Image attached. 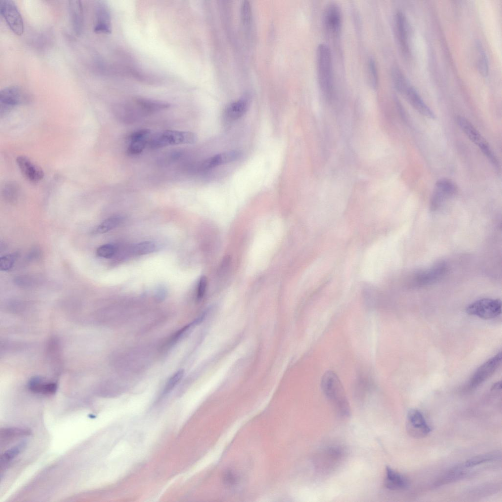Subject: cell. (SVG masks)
I'll use <instances>...</instances> for the list:
<instances>
[{"label": "cell", "instance_id": "1", "mask_svg": "<svg viewBox=\"0 0 502 502\" xmlns=\"http://www.w3.org/2000/svg\"><path fill=\"white\" fill-rule=\"evenodd\" d=\"M323 392L332 403L337 413L342 417L350 416L351 408L343 385L336 374L327 371L323 375L321 381Z\"/></svg>", "mask_w": 502, "mask_h": 502}, {"label": "cell", "instance_id": "2", "mask_svg": "<svg viewBox=\"0 0 502 502\" xmlns=\"http://www.w3.org/2000/svg\"><path fill=\"white\" fill-rule=\"evenodd\" d=\"M317 73L319 85L324 96L332 98L334 81L331 51L325 44H320L317 50Z\"/></svg>", "mask_w": 502, "mask_h": 502}, {"label": "cell", "instance_id": "3", "mask_svg": "<svg viewBox=\"0 0 502 502\" xmlns=\"http://www.w3.org/2000/svg\"><path fill=\"white\" fill-rule=\"evenodd\" d=\"M197 139L196 135L192 132L167 130L150 138L148 146L155 150L169 146L193 144Z\"/></svg>", "mask_w": 502, "mask_h": 502}, {"label": "cell", "instance_id": "4", "mask_svg": "<svg viewBox=\"0 0 502 502\" xmlns=\"http://www.w3.org/2000/svg\"><path fill=\"white\" fill-rule=\"evenodd\" d=\"M30 97L23 88L17 85L6 87L0 92V115L5 116L15 106L29 102Z\"/></svg>", "mask_w": 502, "mask_h": 502}, {"label": "cell", "instance_id": "5", "mask_svg": "<svg viewBox=\"0 0 502 502\" xmlns=\"http://www.w3.org/2000/svg\"><path fill=\"white\" fill-rule=\"evenodd\" d=\"M502 301L499 299L483 298L474 301L466 308V313L483 319L494 318L501 313Z\"/></svg>", "mask_w": 502, "mask_h": 502}, {"label": "cell", "instance_id": "6", "mask_svg": "<svg viewBox=\"0 0 502 502\" xmlns=\"http://www.w3.org/2000/svg\"><path fill=\"white\" fill-rule=\"evenodd\" d=\"M345 455V451L342 447H327L318 455L315 463L316 467L322 472L332 470L342 461Z\"/></svg>", "mask_w": 502, "mask_h": 502}, {"label": "cell", "instance_id": "7", "mask_svg": "<svg viewBox=\"0 0 502 502\" xmlns=\"http://www.w3.org/2000/svg\"><path fill=\"white\" fill-rule=\"evenodd\" d=\"M0 13L11 30L21 36L24 31L22 15L14 1L2 0L0 2Z\"/></svg>", "mask_w": 502, "mask_h": 502}, {"label": "cell", "instance_id": "8", "mask_svg": "<svg viewBox=\"0 0 502 502\" xmlns=\"http://www.w3.org/2000/svg\"><path fill=\"white\" fill-rule=\"evenodd\" d=\"M457 191L455 184L451 180L441 178L435 185L430 201V209L436 211L448 198L453 196Z\"/></svg>", "mask_w": 502, "mask_h": 502}, {"label": "cell", "instance_id": "9", "mask_svg": "<svg viewBox=\"0 0 502 502\" xmlns=\"http://www.w3.org/2000/svg\"><path fill=\"white\" fill-rule=\"evenodd\" d=\"M406 429L408 434L415 438L425 437L431 431L423 414L415 409H410L407 412Z\"/></svg>", "mask_w": 502, "mask_h": 502}, {"label": "cell", "instance_id": "10", "mask_svg": "<svg viewBox=\"0 0 502 502\" xmlns=\"http://www.w3.org/2000/svg\"><path fill=\"white\" fill-rule=\"evenodd\" d=\"M448 267L445 262L436 263L426 270L421 271L415 275L412 279L414 286H423L437 282L446 274Z\"/></svg>", "mask_w": 502, "mask_h": 502}, {"label": "cell", "instance_id": "11", "mask_svg": "<svg viewBox=\"0 0 502 502\" xmlns=\"http://www.w3.org/2000/svg\"><path fill=\"white\" fill-rule=\"evenodd\" d=\"M502 360L501 352L482 364L470 379L468 387L475 388L487 380L497 369Z\"/></svg>", "mask_w": 502, "mask_h": 502}, {"label": "cell", "instance_id": "12", "mask_svg": "<svg viewBox=\"0 0 502 502\" xmlns=\"http://www.w3.org/2000/svg\"><path fill=\"white\" fill-rule=\"evenodd\" d=\"M324 25L326 30L332 35L338 36L341 30L342 14L336 4L328 5L324 14Z\"/></svg>", "mask_w": 502, "mask_h": 502}, {"label": "cell", "instance_id": "13", "mask_svg": "<svg viewBox=\"0 0 502 502\" xmlns=\"http://www.w3.org/2000/svg\"><path fill=\"white\" fill-rule=\"evenodd\" d=\"M94 31L104 34L111 32L110 13L107 6L102 1H99L96 7Z\"/></svg>", "mask_w": 502, "mask_h": 502}, {"label": "cell", "instance_id": "14", "mask_svg": "<svg viewBox=\"0 0 502 502\" xmlns=\"http://www.w3.org/2000/svg\"><path fill=\"white\" fill-rule=\"evenodd\" d=\"M16 162L23 175L29 181L37 182L43 178L44 173L43 170L28 157L19 156L16 158Z\"/></svg>", "mask_w": 502, "mask_h": 502}, {"label": "cell", "instance_id": "15", "mask_svg": "<svg viewBox=\"0 0 502 502\" xmlns=\"http://www.w3.org/2000/svg\"><path fill=\"white\" fill-rule=\"evenodd\" d=\"M150 133L148 129H140L131 133L128 137L129 144L126 150L127 154L134 155L142 152L148 145Z\"/></svg>", "mask_w": 502, "mask_h": 502}, {"label": "cell", "instance_id": "16", "mask_svg": "<svg viewBox=\"0 0 502 502\" xmlns=\"http://www.w3.org/2000/svg\"><path fill=\"white\" fill-rule=\"evenodd\" d=\"M132 101L140 116L154 113L170 107L167 102L143 98H136Z\"/></svg>", "mask_w": 502, "mask_h": 502}, {"label": "cell", "instance_id": "17", "mask_svg": "<svg viewBox=\"0 0 502 502\" xmlns=\"http://www.w3.org/2000/svg\"><path fill=\"white\" fill-rule=\"evenodd\" d=\"M241 155V152L238 151H226L204 160L200 164V169L202 171L208 170L234 161L239 158Z\"/></svg>", "mask_w": 502, "mask_h": 502}, {"label": "cell", "instance_id": "18", "mask_svg": "<svg viewBox=\"0 0 502 502\" xmlns=\"http://www.w3.org/2000/svg\"><path fill=\"white\" fill-rule=\"evenodd\" d=\"M68 8L73 29L76 35H80L84 28V13L81 1L69 0Z\"/></svg>", "mask_w": 502, "mask_h": 502}, {"label": "cell", "instance_id": "19", "mask_svg": "<svg viewBox=\"0 0 502 502\" xmlns=\"http://www.w3.org/2000/svg\"><path fill=\"white\" fill-rule=\"evenodd\" d=\"M403 95H404L410 104L419 113L427 118L435 119V115L433 112L426 104L413 86L410 85Z\"/></svg>", "mask_w": 502, "mask_h": 502}, {"label": "cell", "instance_id": "20", "mask_svg": "<svg viewBox=\"0 0 502 502\" xmlns=\"http://www.w3.org/2000/svg\"><path fill=\"white\" fill-rule=\"evenodd\" d=\"M384 483L385 487L391 490H404L409 486L407 478L389 466L385 469Z\"/></svg>", "mask_w": 502, "mask_h": 502}, {"label": "cell", "instance_id": "21", "mask_svg": "<svg viewBox=\"0 0 502 502\" xmlns=\"http://www.w3.org/2000/svg\"><path fill=\"white\" fill-rule=\"evenodd\" d=\"M395 23L397 35L401 48L403 52L407 55L409 51L408 42V26L406 19L401 11L397 13Z\"/></svg>", "mask_w": 502, "mask_h": 502}, {"label": "cell", "instance_id": "22", "mask_svg": "<svg viewBox=\"0 0 502 502\" xmlns=\"http://www.w3.org/2000/svg\"><path fill=\"white\" fill-rule=\"evenodd\" d=\"M28 387L29 390L36 394L52 395L56 393L57 384L54 382L45 381L40 377H34L29 381Z\"/></svg>", "mask_w": 502, "mask_h": 502}, {"label": "cell", "instance_id": "23", "mask_svg": "<svg viewBox=\"0 0 502 502\" xmlns=\"http://www.w3.org/2000/svg\"><path fill=\"white\" fill-rule=\"evenodd\" d=\"M456 122L461 129L468 138L478 147L487 143L474 126L465 118L458 116Z\"/></svg>", "mask_w": 502, "mask_h": 502}, {"label": "cell", "instance_id": "24", "mask_svg": "<svg viewBox=\"0 0 502 502\" xmlns=\"http://www.w3.org/2000/svg\"><path fill=\"white\" fill-rule=\"evenodd\" d=\"M248 102L244 99H240L229 104L225 110L226 118L229 121L238 119L246 112Z\"/></svg>", "mask_w": 502, "mask_h": 502}, {"label": "cell", "instance_id": "25", "mask_svg": "<svg viewBox=\"0 0 502 502\" xmlns=\"http://www.w3.org/2000/svg\"><path fill=\"white\" fill-rule=\"evenodd\" d=\"M26 442H22L3 452L0 456L1 469H4L25 449Z\"/></svg>", "mask_w": 502, "mask_h": 502}, {"label": "cell", "instance_id": "26", "mask_svg": "<svg viewBox=\"0 0 502 502\" xmlns=\"http://www.w3.org/2000/svg\"><path fill=\"white\" fill-rule=\"evenodd\" d=\"M391 76L395 88L399 92L403 94L410 84L399 67H393L391 70Z\"/></svg>", "mask_w": 502, "mask_h": 502}, {"label": "cell", "instance_id": "27", "mask_svg": "<svg viewBox=\"0 0 502 502\" xmlns=\"http://www.w3.org/2000/svg\"><path fill=\"white\" fill-rule=\"evenodd\" d=\"M501 457L500 452H492L474 456L466 461L465 465L466 467L476 466L485 462L498 460Z\"/></svg>", "mask_w": 502, "mask_h": 502}, {"label": "cell", "instance_id": "28", "mask_svg": "<svg viewBox=\"0 0 502 502\" xmlns=\"http://www.w3.org/2000/svg\"><path fill=\"white\" fill-rule=\"evenodd\" d=\"M31 434L30 430L27 428L19 427H8L1 429L0 439L4 442L15 438L28 436Z\"/></svg>", "mask_w": 502, "mask_h": 502}, {"label": "cell", "instance_id": "29", "mask_svg": "<svg viewBox=\"0 0 502 502\" xmlns=\"http://www.w3.org/2000/svg\"><path fill=\"white\" fill-rule=\"evenodd\" d=\"M122 220L123 218L120 216H111L101 223L95 228L93 232L97 234L106 233L117 227Z\"/></svg>", "mask_w": 502, "mask_h": 502}, {"label": "cell", "instance_id": "30", "mask_svg": "<svg viewBox=\"0 0 502 502\" xmlns=\"http://www.w3.org/2000/svg\"><path fill=\"white\" fill-rule=\"evenodd\" d=\"M477 48L479 54L477 62L478 70L481 75L486 76L489 73L488 57L481 44L479 42H477Z\"/></svg>", "mask_w": 502, "mask_h": 502}, {"label": "cell", "instance_id": "31", "mask_svg": "<svg viewBox=\"0 0 502 502\" xmlns=\"http://www.w3.org/2000/svg\"><path fill=\"white\" fill-rule=\"evenodd\" d=\"M19 192V185L15 182H9L3 186L2 195L6 201L12 202L17 200Z\"/></svg>", "mask_w": 502, "mask_h": 502}, {"label": "cell", "instance_id": "32", "mask_svg": "<svg viewBox=\"0 0 502 502\" xmlns=\"http://www.w3.org/2000/svg\"><path fill=\"white\" fill-rule=\"evenodd\" d=\"M157 246L152 241H145L135 245L132 248V252L135 255H145L154 251Z\"/></svg>", "mask_w": 502, "mask_h": 502}, {"label": "cell", "instance_id": "33", "mask_svg": "<svg viewBox=\"0 0 502 502\" xmlns=\"http://www.w3.org/2000/svg\"><path fill=\"white\" fill-rule=\"evenodd\" d=\"M372 387L371 381L368 376L362 374L357 379L356 383V394L359 397L365 395Z\"/></svg>", "mask_w": 502, "mask_h": 502}, {"label": "cell", "instance_id": "34", "mask_svg": "<svg viewBox=\"0 0 502 502\" xmlns=\"http://www.w3.org/2000/svg\"><path fill=\"white\" fill-rule=\"evenodd\" d=\"M368 69L370 83L373 89H376L378 85V75L376 62L372 57L368 60Z\"/></svg>", "mask_w": 502, "mask_h": 502}, {"label": "cell", "instance_id": "35", "mask_svg": "<svg viewBox=\"0 0 502 502\" xmlns=\"http://www.w3.org/2000/svg\"><path fill=\"white\" fill-rule=\"evenodd\" d=\"M116 251L115 246L111 244H106L100 246L96 251L98 256L105 258L112 257Z\"/></svg>", "mask_w": 502, "mask_h": 502}, {"label": "cell", "instance_id": "36", "mask_svg": "<svg viewBox=\"0 0 502 502\" xmlns=\"http://www.w3.org/2000/svg\"><path fill=\"white\" fill-rule=\"evenodd\" d=\"M17 255L10 253L5 255L0 258V269L3 271L10 270L16 261Z\"/></svg>", "mask_w": 502, "mask_h": 502}, {"label": "cell", "instance_id": "37", "mask_svg": "<svg viewBox=\"0 0 502 502\" xmlns=\"http://www.w3.org/2000/svg\"><path fill=\"white\" fill-rule=\"evenodd\" d=\"M183 375L184 371L183 370H179L170 377L166 383L164 390V393L166 394L172 390L181 380Z\"/></svg>", "mask_w": 502, "mask_h": 502}, {"label": "cell", "instance_id": "38", "mask_svg": "<svg viewBox=\"0 0 502 502\" xmlns=\"http://www.w3.org/2000/svg\"><path fill=\"white\" fill-rule=\"evenodd\" d=\"M14 283L20 287H29L36 283L35 279L29 276H20L15 277Z\"/></svg>", "mask_w": 502, "mask_h": 502}, {"label": "cell", "instance_id": "39", "mask_svg": "<svg viewBox=\"0 0 502 502\" xmlns=\"http://www.w3.org/2000/svg\"><path fill=\"white\" fill-rule=\"evenodd\" d=\"M241 16L244 23H249L251 19V6L248 1H243L241 5Z\"/></svg>", "mask_w": 502, "mask_h": 502}, {"label": "cell", "instance_id": "40", "mask_svg": "<svg viewBox=\"0 0 502 502\" xmlns=\"http://www.w3.org/2000/svg\"><path fill=\"white\" fill-rule=\"evenodd\" d=\"M207 284V280L205 276H201L199 280L198 290H197V298L198 300L201 299L206 291V287Z\"/></svg>", "mask_w": 502, "mask_h": 502}, {"label": "cell", "instance_id": "41", "mask_svg": "<svg viewBox=\"0 0 502 502\" xmlns=\"http://www.w3.org/2000/svg\"><path fill=\"white\" fill-rule=\"evenodd\" d=\"M167 293L166 287L162 285H159L155 291L154 297L156 301L158 302L164 301L166 297Z\"/></svg>", "mask_w": 502, "mask_h": 502}, {"label": "cell", "instance_id": "42", "mask_svg": "<svg viewBox=\"0 0 502 502\" xmlns=\"http://www.w3.org/2000/svg\"><path fill=\"white\" fill-rule=\"evenodd\" d=\"M224 482L228 485H232L237 481L235 475L231 471H227L224 474Z\"/></svg>", "mask_w": 502, "mask_h": 502}, {"label": "cell", "instance_id": "43", "mask_svg": "<svg viewBox=\"0 0 502 502\" xmlns=\"http://www.w3.org/2000/svg\"><path fill=\"white\" fill-rule=\"evenodd\" d=\"M501 389V382H498L494 384L492 387V389Z\"/></svg>", "mask_w": 502, "mask_h": 502}]
</instances>
